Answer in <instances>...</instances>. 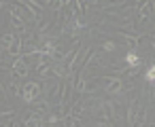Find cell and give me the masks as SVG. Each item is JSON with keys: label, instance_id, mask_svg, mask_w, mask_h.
Instances as JSON below:
<instances>
[{"label": "cell", "instance_id": "cell-1", "mask_svg": "<svg viewBox=\"0 0 155 127\" xmlns=\"http://www.w3.org/2000/svg\"><path fill=\"white\" fill-rule=\"evenodd\" d=\"M41 95H43V85L36 83V81H28V83L21 87V100L28 102V104H34Z\"/></svg>", "mask_w": 155, "mask_h": 127}, {"label": "cell", "instance_id": "cell-2", "mask_svg": "<svg viewBox=\"0 0 155 127\" xmlns=\"http://www.w3.org/2000/svg\"><path fill=\"white\" fill-rule=\"evenodd\" d=\"M100 83H102V87H104V91L106 93H110V95H117V93H121L123 91V81L119 78V76H100L98 78Z\"/></svg>", "mask_w": 155, "mask_h": 127}, {"label": "cell", "instance_id": "cell-3", "mask_svg": "<svg viewBox=\"0 0 155 127\" xmlns=\"http://www.w3.org/2000/svg\"><path fill=\"white\" fill-rule=\"evenodd\" d=\"M11 72H13L15 78H26L28 72H30V62H28V57H26V55L15 57L13 64H11Z\"/></svg>", "mask_w": 155, "mask_h": 127}, {"label": "cell", "instance_id": "cell-4", "mask_svg": "<svg viewBox=\"0 0 155 127\" xmlns=\"http://www.w3.org/2000/svg\"><path fill=\"white\" fill-rule=\"evenodd\" d=\"M142 108V104H140V97H134L132 102H130V106H127V119H125V125L127 127H136V119H138V110Z\"/></svg>", "mask_w": 155, "mask_h": 127}, {"label": "cell", "instance_id": "cell-5", "mask_svg": "<svg viewBox=\"0 0 155 127\" xmlns=\"http://www.w3.org/2000/svg\"><path fill=\"white\" fill-rule=\"evenodd\" d=\"M151 2L149 0H142L140 2V7H138V19L140 21H149V17H151Z\"/></svg>", "mask_w": 155, "mask_h": 127}, {"label": "cell", "instance_id": "cell-6", "mask_svg": "<svg viewBox=\"0 0 155 127\" xmlns=\"http://www.w3.org/2000/svg\"><path fill=\"white\" fill-rule=\"evenodd\" d=\"M123 64L127 66V68H140V57L136 55V51H130L127 55H125V59H123Z\"/></svg>", "mask_w": 155, "mask_h": 127}, {"label": "cell", "instance_id": "cell-7", "mask_svg": "<svg viewBox=\"0 0 155 127\" xmlns=\"http://www.w3.org/2000/svg\"><path fill=\"white\" fill-rule=\"evenodd\" d=\"M85 112H87V108H85L83 100H79V102H74V104L70 106V112H68V114H72V116H79V119H81Z\"/></svg>", "mask_w": 155, "mask_h": 127}, {"label": "cell", "instance_id": "cell-8", "mask_svg": "<svg viewBox=\"0 0 155 127\" xmlns=\"http://www.w3.org/2000/svg\"><path fill=\"white\" fill-rule=\"evenodd\" d=\"M17 40H19V38H17V36H15L13 32H7V34H5L2 38H0V45H2L5 49H9V47H11V45H15Z\"/></svg>", "mask_w": 155, "mask_h": 127}, {"label": "cell", "instance_id": "cell-9", "mask_svg": "<svg viewBox=\"0 0 155 127\" xmlns=\"http://www.w3.org/2000/svg\"><path fill=\"white\" fill-rule=\"evenodd\" d=\"M70 5V0H53V2H51V9L55 11V13H60L62 9H66Z\"/></svg>", "mask_w": 155, "mask_h": 127}, {"label": "cell", "instance_id": "cell-10", "mask_svg": "<svg viewBox=\"0 0 155 127\" xmlns=\"http://www.w3.org/2000/svg\"><path fill=\"white\" fill-rule=\"evenodd\" d=\"M144 78H147V83L155 85V64H151V66L147 68V72H144Z\"/></svg>", "mask_w": 155, "mask_h": 127}, {"label": "cell", "instance_id": "cell-11", "mask_svg": "<svg viewBox=\"0 0 155 127\" xmlns=\"http://www.w3.org/2000/svg\"><path fill=\"white\" fill-rule=\"evenodd\" d=\"M43 125H45V121H38V119H30V116H28L21 127H43Z\"/></svg>", "mask_w": 155, "mask_h": 127}, {"label": "cell", "instance_id": "cell-12", "mask_svg": "<svg viewBox=\"0 0 155 127\" xmlns=\"http://www.w3.org/2000/svg\"><path fill=\"white\" fill-rule=\"evenodd\" d=\"M9 93L15 95V97H21V87H19L15 81H11V85H9Z\"/></svg>", "mask_w": 155, "mask_h": 127}, {"label": "cell", "instance_id": "cell-13", "mask_svg": "<svg viewBox=\"0 0 155 127\" xmlns=\"http://www.w3.org/2000/svg\"><path fill=\"white\" fill-rule=\"evenodd\" d=\"M100 47H102V51H115L117 49V43L115 40H104Z\"/></svg>", "mask_w": 155, "mask_h": 127}, {"label": "cell", "instance_id": "cell-14", "mask_svg": "<svg viewBox=\"0 0 155 127\" xmlns=\"http://www.w3.org/2000/svg\"><path fill=\"white\" fill-rule=\"evenodd\" d=\"M96 127H113V121H108V119H98V121H96Z\"/></svg>", "mask_w": 155, "mask_h": 127}, {"label": "cell", "instance_id": "cell-15", "mask_svg": "<svg viewBox=\"0 0 155 127\" xmlns=\"http://www.w3.org/2000/svg\"><path fill=\"white\" fill-rule=\"evenodd\" d=\"M9 127H21V125H19L17 121H11V125H9Z\"/></svg>", "mask_w": 155, "mask_h": 127}, {"label": "cell", "instance_id": "cell-16", "mask_svg": "<svg viewBox=\"0 0 155 127\" xmlns=\"http://www.w3.org/2000/svg\"><path fill=\"white\" fill-rule=\"evenodd\" d=\"M7 7V0H0V9H5Z\"/></svg>", "mask_w": 155, "mask_h": 127}, {"label": "cell", "instance_id": "cell-17", "mask_svg": "<svg viewBox=\"0 0 155 127\" xmlns=\"http://www.w3.org/2000/svg\"><path fill=\"white\" fill-rule=\"evenodd\" d=\"M5 97V89H2V85H0V100Z\"/></svg>", "mask_w": 155, "mask_h": 127}]
</instances>
